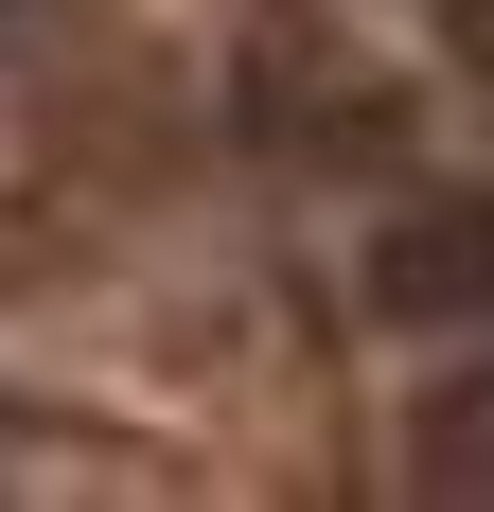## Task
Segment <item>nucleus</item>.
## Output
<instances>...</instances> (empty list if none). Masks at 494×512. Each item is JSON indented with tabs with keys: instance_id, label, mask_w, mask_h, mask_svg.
I'll list each match as a JSON object with an SVG mask.
<instances>
[{
	"instance_id": "nucleus-1",
	"label": "nucleus",
	"mask_w": 494,
	"mask_h": 512,
	"mask_svg": "<svg viewBox=\"0 0 494 512\" xmlns=\"http://www.w3.org/2000/svg\"><path fill=\"white\" fill-rule=\"evenodd\" d=\"M406 477H424V495H459V512H494V354L424 389V424H406Z\"/></svg>"
}]
</instances>
